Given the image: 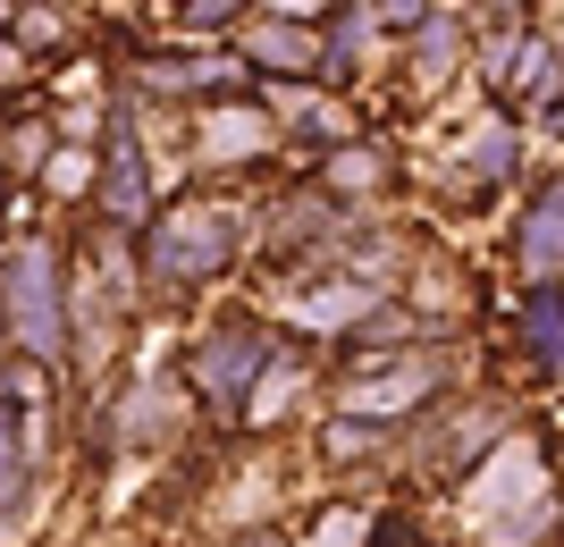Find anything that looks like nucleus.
Masks as SVG:
<instances>
[{"label":"nucleus","mask_w":564,"mask_h":547,"mask_svg":"<svg viewBox=\"0 0 564 547\" xmlns=\"http://www.w3.org/2000/svg\"><path fill=\"white\" fill-rule=\"evenodd\" d=\"M0 337L25 362H59V346H68V286H59V253L43 237L0 253Z\"/></svg>","instance_id":"obj_1"},{"label":"nucleus","mask_w":564,"mask_h":547,"mask_svg":"<svg viewBox=\"0 0 564 547\" xmlns=\"http://www.w3.org/2000/svg\"><path fill=\"white\" fill-rule=\"evenodd\" d=\"M236 253V211H219V203H186V211H169L161 228H152V253H143V270L152 278H219Z\"/></svg>","instance_id":"obj_2"},{"label":"nucleus","mask_w":564,"mask_h":547,"mask_svg":"<svg viewBox=\"0 0 564 547\" xmlns=\"http://www.w3.org/2000/svg\"><path fill=\"white\" fill-rule=\"evenodd\" d=\"M279 362V337L261 329V320H228L194 346V396L212 413H236L245 405V387H261V371Z\"/></svg>","instance_id":"obj_3"},{"label":"nucleus","mask_w":564,"mask_h":547,"mask_svg":"<svg viewBox=\"0 0 564 547\" xmlns=\"http://www.w3.org/2000/svg\"><path fill=\"white\" fill-rule=\"evenodd\" d=\"M94 211L110 228H143L152 219V186H143V152H135V127H110V152H101V194Z\"/></svg>","instance_id":"obj_4"},{"label":"nucleus","mask_w":564,"mask_h":547,"mask_svg":"<svg viewBox=\"0 0 564 547\" xmlns=\"http://www.w3.org/2000/svg\"><path fill=\"white\" fill-rule=\"evenodd\" d=\"M522 278L531 286H564V177H547L522 211Z\"/></svg>","instance_id":"obj_5"},{"label":"nucleus","mask_w":564,"mask_h":547,"mask_svg":"<svg viewBox=\"0 0 564 547\" xmlns=\"http://www.w3.org/2000/svg\"><path fill=\"white\" fill-rule=\"evenodd\" d=\"M245 51H253V68H270V76H312L321 59H329V43H321L304 18H270V25H253V34H245Z\"/></svg>","instance_id":"obj_6"},{"label":"nucleus","mask_w":564,"mask_h":547,"mask_svg":"<svg viewBox=\"0 0 564 547\" xmlns=\"http://www.w3.org/2000/svg\"><path fill=\"white\" fill-rule=\"evenodd\" d=\"M522 329H531V354H540V371H564V286H531Z\"/></svg>","instance_id":"obj_7"},{"label":"nucleus","mask_w":564,"mask_h":547,"mask_svg":"<svg viewBox=\"0 0 564 547\" xmlns=\"http://www.w3.org/2000/svg\"><path fill=\"white\" fill-rule=\"evenodd\" d=\"M25 472H34V455H25V405H0V514L25 497Z\"/></svg>","instance_id":"obj_8"},{"label":"nucleus","mask_w":564,"mask_h":547,"mask_svg":"<svg viewBox=\"0 0 564 547\" xmlns=\"http://www.w3.org/2000/svg\"><path fill=\"white\" fill-rule=\"evenodd\" d=\"M514 94H531V101H547V94H564V59L531 34V43L514 51Z\"/></svg>","instance_id":"obj_9"},{"label":"nucleus","mask_w":564,"mask_h":547,"mask_svg":"<svg viewBox=\"0 0 564 547\" xmlns=\"http://www.w3.org/2000/svg\"><path fill=\"white\" fill-rule=\"evenodd\" d=\"M59 34H68V18H59V9H34V0H25V18L9 25V43H18V51H51Z\"/></svg>","instance_id":"obj_10"},{"label":"nucleus","mask_w":564,"mask_h":547,"mask_svg":"<svg viewBox=\"0 0 564 547\" xmlns=\"http://www.w3.org/2000/svg\"><path fill=\"white\" fill-rule=\"evenodd\" d=\"M371 547H430V539H422V523H413V514H379V523H371Z\"/></svg>","instance_id":"obj_11"},{"label":"nucleus","mask_w":564,"mask_h":547,"mask_svg":"<svg viewBox=\"0 0 564 547\" xmlns=\"http://www.w3.org/2000/svg\"><path fill=\"white\" fill-rule=\"evenodd\" d=\"M506 127H489V135H480V152H471V161H480V177H506V161H514V152H506Z\"/></svg>","instance_id":"obj_12"},{"label":"nucleus","mask_w":564,"mask_h":547,"mask_svg":"<svg viewBox=\"0 0 564 547\" xmlns=\"http://www.w3.org/2000/svg\"><path fill=\"white\" fill-rule=\"evenodd\" d=\"M379 25H430V0H379Z\"/></svg>","instance_id":"obj_13"},{"label":"nucleus","mask_w":564,"mask_h":547,"mask_svg":"<svg viewBox=\"0 0 564 547\" xmlns=\"http://www.w3.org/2000/svg\"><path fill=\"white\" fill-rule=\"evenodd\" d=\"M18 68H25V51H18V43H0V85H18Z\"/></svg>","instance_id":"obj_14"},{"label":"nucleus","mask_w":564,"mask_h":547,"mask_svg":"<svg viewBox=\"0 0 564 547\" xmlns=\"http://www.w3.org/2000/svg\"><path fill=\"white\" fill-rule=\"evenodd\" d=\"M18 18H25V0H0V34H9Z\"/></svg>","instance_id":"obj_15"}]
</instances>
